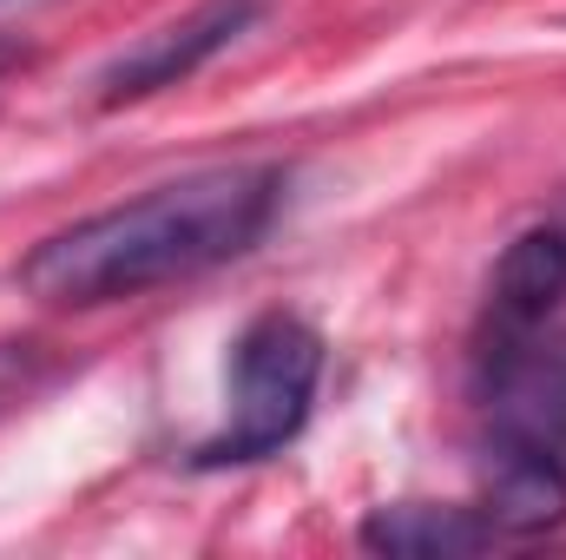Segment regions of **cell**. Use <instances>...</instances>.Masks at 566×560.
Instances as JSON below:
<instances>
[{
  "mask_svg": "<svg viewBox=\"0 0 566 560\" xmlns=\"http://www.w3.org/2000/svg\"><path fill=\"white\" fill-rule=\"evenodd\" d=\"M474 403L488 462H566V343L547 330L481 336Z\"/></svg>",
  "mask_w": 566,
  "mask_h": 560,
  "instance_id": "3",
  "label": "cell"
},
{
  "mask_svg": "<svg viewBox=\"0 0 566 560\" xmlns=\"http://www.w3.org/2000/svg\"><path fill=\"white\" fill-rule=\"evenodd\" d=\"M33 376H40V350L33 343H0V416L33 390Z\"/></svg>",
  "mask_w": 566,
  "mask_h": 560,
  "instance_id": "7",
  "label": "cell"
},
{
  "mask_svg": "<svg viewBox=\"0 0 566 560\" xmlns=\"http://www.w3.org/2000/svg\"><path fill=\"white\" fill-rule=\"evenodd\" d=\"M13 66H27V46H20L13 33H0V80H7Z\"/></svg>",
  "mask_w": 566,
  "mask_h": 560,
  "instance_id": "8",
  "label": "cell"
},
{
  "mask_svg": "<svg viewBox=\"0 0 566 560\" xmlns=\"http://www.w3.org/2000/svg\"><path fill=\"white\" fill-rule=\"evenodd\" d=\"M566 303V225H527L494 278H488V317H481V336H527V330H547L554 310Z\"/></svg>",
  "mask_w": 566,
  "mask_h": 560,
  "instance_id": "5",
  "label": "cell"
},
{
  "mask_svg": "<svg viewBox=\"0 0 566 560\" xmlns=\"http://www.w3.org/2000/svg\"><path fill=\"white\" fill-rule=\"evenodd\" d=\"M264 13V0H198L191 13L151 27L145 40H133L106 73H99V106H133L151 100L165 86H185L198 66H211L251 20Z\"/></svg>",
  "mask_w": 566,
  "mask_h": 560,
  "instance_id": "4",
  "label": "cell"
},
{
  "mask_svg": "<svg viewBox=\"0 0 566 560\" xmlns=\"http://www.w3.org/2000/svg\"><path fill=\"white\" fill-rule=\"evenodd\" d=\"M323 383V336L296 310H264L244 323L231 343V390H224V422L191 448V468H251L290 448L310 422Z\"/></svg>",
  "mask_w": 566,
  "mask_h": 560,
  "instance_id": "2",
  "label": "cell"
},
{
  "mask_svg": "<svg viewBox=\"0 0 566 560\" xmlns=\"http://www.w3.org/2000/svg\"><path fill=\"white\" fill-rule=\"evenodd\" d=\"M501 528L488 521V508H434V501H396L376 508L363 521V548L389 560H461L494 548Z\"/></svg>",
  "mask_w": 566,
  "mask_h": 560,
  "instance_id": "6",
  "label": "cell"
},
{
  "mask_svg": "<svg viewBox=\"0 0 566 560\" xmlns=\"http://www.w3.org/2000/svg\"><path fill=\"white\" fill-rule=\"evenodd\" d=\"M0 7H13V0H0Z\"/></svg>",
  "mask_w": 566,
  "mask_h": 560,
  "instance_id": "9",
  "label": "cell"
},
{
  "mask_svg": "<svg viewBox=\"0 0 566 560\" xmlns=\"http://www.w3.org/2000/svg\"><path fill=\"white\" fill-rule=\"evenodd\" d=\"M283 205L277 165H205L171 185L93 211L53 238H40L20 265V290L53 310L126 303L158 283L218 271L244 258Z\"/></svg>",
  "mask_w": 566,
  "mask_h": 560,
  "instance_id": "1",
  "label": "cell"
}]
</instances>
